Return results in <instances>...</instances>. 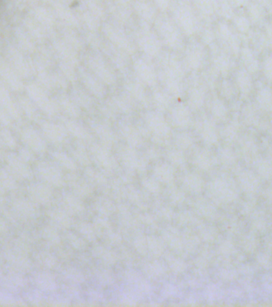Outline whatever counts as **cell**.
<instances>
[{
  "label": "cell",
  "mask_w": 272,
  "mask_h": 307,
  "mask_svg": "<svg viewBox=\"0 0 272 307\" xmlns=\"http://www.w3.org/2000/svg\"><path fill=\"white\" fill-rule=\"evenodd\" d=\"M232 81L236 87L239 99L243 103L251 101L257 88L256 77L241 67H239L233 72Z\"/></svg>",
  "instance_id": "obj_1"
},
{
  "label": "cell",
  "mask_w": 272,
  "mask_h": 307,
  "mask_svg": "<svg viewBox=\"0 0 272 307\" xmlns=\"http://www.w3.org/2000/svg\"><path fill=\"white\" fill-rule=\"evenodd\" d=\"M85 64L93 75L99 78L105 86L114 87L116 85V74L100 55H89L86 57Z\"/></svg>",
  "instance_id": "obj_2"
},
{
  "label": "cell",
  "mask_w": 272,
  "mask_h": 307,
  "mask_svg": "<svg viewBox=\"0 0 272 307\" xmlns=\"http://www.w3.org/2000/svg\"><path fill=\"white\" fill-rule=\"evenodd\" d=\"M158 36L162 42L172 50L180 49L183 44L182 31L178 29L175 24L169 20L158 22L156 25Z\"/></svg>",
  "instance_id": "obj_3"
},
{
  "label": "cell",
  "mask_w": 272,
  "mask_h": 307,
  "mask_svg": "<svg viewBox=\"0 0 272 307\" xmlns=\"http://www.w3.org/2000/svg\"><path fill=\"white\" fill-rule=\"evenodd\" d=\"M138 48L150 58H156L162 52V44L156 32L145 28L138 33Z\"/></svg>",
  "instance_id": "obj_4"
},
{
  "label": "cell",
  "mask_w": 272,
  "mask_h": 307,
  "mask_svg": "<svg viewBox=\"0 0 272 307\" xmlns=\"http://www.w3.org/2000/svg\"><path fill=\"white\" fill-rule=\"evenodd\" d=\"M104 35L109 42L118 49L122 50L127 55H134L136 53V47L129 35L121 28L106 24L104 27Z\"/></svg>",
  "instance_id": "obj_5"
},
{
  "label": "cell",
  "mask_w": 272,
  "mask_h": 307,
  "mask_svg": "<svg viewBox=\"0 0 272 307\" xmlns=\"http://www.w3.org/2000/svg\"><path fill=\"white\" fill-rule=\"evenodd\" d=\"M237 59L240 67L250 72L255 77L260 75L261 58L260 54L248 43H243Z\"/></svg>",
  "instance_id": "obj_6"
},
{
  "label": "cell",
  "mask_w": 272,
  "mask_h": 307,
  "mask_svg": "<svg viewBox=\"0 0 272 307\" xmlns=\"http://www.w3.org/2000/svg\"><path fill=\"white\" fill-rule=\"evenodd\" d=\"M234 57L225 50H216L212 58V72L220 78H229L235 71Z\"/></svg>",
  "instance_id": "obj_7"
},
{
  "label": "cell",
  "mask_w": 272,
  "mask_h": 307,
  "mask_svg": "<svg viewBox=\"0 0 272 307\" xmlns=\"http://www.w3.org/2000/svg\"><path fill=\"white\" fill-rule=\"evenodd\" d=\"M132 67L138 79L148 87L156 88L158 76L152 64L144 58H139L134 60Z\"/></svg>",
  "instance_id": "obj_8"
},
{
  "label": "cell",
  "mask_w": 272,
  "mask_h": 307,
  "mask_svg": "<svg viewBox=\"0 0 272 307\" xmlns=\"http://www.w3.org/2000/svg\"><path fill=\"white\" fill-rule=\"evenodd\" d=\"M145 124L147 128L159 138H166L170 133V128L162 112L148 111L145 114Z\"/></svg>",
  "instance_id": "obj_9"
},
{
  "label": "cell",
  "mask_w": 272,
  "mask_h": 307,
  "mask_svg": "<svg viewBox=\"0 0 272 307\" xmlns=\"http://www.w3.org/2000/svg\"><path fill=\"white\" fill-rule=\"evenodd\" d=\"M81 81L83 84L84 88L93 96L98 99H102L106 95V89L105 84L99 78L89 71L81 69L79 72Z\"/></svg>",
  "instance_id": "obj_10"
},
{
  "label": "cell",
  "mask_w": 272,
  "mask_h": 307,
  "mask_svg": "<svg viewBox=\"0 0 272 307\" xmlns=\"http://www.w3.org/2000/svg\"><path fill=\"white\" fill-rule=\"evenodd\" d=\"M253 103L262 114L272 115V87L263 84L256 88Z\"/></svg>",
  "instance_id": "obj_11"
},
{
  "label": "cell",
  "mask_w": 272,
  "mask_h": 307,
  "mask_svg": "<svg viewBox=\"0 0 272 307\" xmlns=\"http://www.w3.org/2000/svg\"><path fill=\"white\" fill-rule=\"evenodd\" d=\"M145 86V84L138 78L127 79L124 84V88L127 95L133 101L142 104L146 108L149 105V99Z\"/></svg>",
  "instance_id": "obj_12"
},
{
  "label": "cell",
  "mask_w": 272,
  "mask_h": 307,
  "mask_svg": "<svg viewBox=\"0 0 272 307\" xmlns=\"http://www.w3.org/2000/svg\"><path fill=\"white\" fill-rule=\"evenodd\" d=\"M171 122L176 128L184 129L190 125L192 122V113L189 106L179 103L170 108Z\"/></svg>",
  "instance_id": "obj_13"
},
{
  "label": "cell",
  "mask_w": 272,
  "mask_h": 307,
  "mask_svg": "<svg viewBox=\"0 0 272 307\" xmlns=\"http://www.w3.org/2000/svg\"><path fill=\"white\" fill-rule=\"evenodd\" d=\"M231 106L218 95H214L210 100L209 110L212 119L216 122H225L230 116Z\"/></svg>",
  "instance_id": "obj_14"
},
{
  "label": "cell",
  "mask_w": 272,
  "mask_h": 307,
  "mask_svg": "<svg viewBox=\"0 0 272 307\" xmlns=\"http://www.w3.org/2000/svg\"><path fill=\"white\" fill-rule=\"evenodd\" d=\"M186 64L192 71H198L203 69L206 61V52L200 45L191 46L186 53Z\"/></svg>",
  "instance_id": "obj_15"
},
{
  "label": "cell",
  "mask_w": 272,
  "mask_h": 307,
  "mask_svg": "<svg viewBox=\"0 0 272 307\" xmlns=\"http://www.w3.org/2000/svg\"><path fill=\"white\" fill-rule=\"evenodd\" d=\"M206 102V88L201 84H194L189 91L188 106L191 110L198 111L201 110Z\"/></svg>",
  "instance_id": "obj_16"
},
{
  "label": "cell",
  "mask_w": 272,
  "mask_h": 307,
  "mask_svg": "<svg viewBox=\"0 0 272 307\" xmlns=\"http://www.w3.org/2000/svg\"><path fill=\"white\" fill-rule=\"evenodd\" d=\"M133 100L129 95H114L109 98L107 102L108 105L110 106L116 113H122V114H131L133 111L134 105Z\"/></svg>",
  "instance_id": "obj_17"
},
{
  "label": "cell",
  "mask_w": 272,
  "mask_h": 307,
  "mask_svg": "<svg viewBox=\"0 0 272 307\" xmlns=\"http://www.w3.org/2000/svg\"><path fill=\"white\" fill-rule=\"evenodd\" d=\"M232 19V27L240 38H249L253 32V26L248 17L245 15H235Z\"/></svg>",
  "instance_id": "obj_18"
},
{
  "label": "cell",
  "mask_w": 272,
  "mask_h": 307,
  "mask_svg": "<svg viewBox=\"0 0 272 307\" xmlns=\"http://www.w3.org/2000/svg\"><path fill=\"white\" fill-rule=\"evenodd\" d=\"M152 102L159 112H165L170 109L172 104V96L166 90L155 88L152 91Z\"/></svg>",
  "instance_id": "obj_19"
},
{
  "label": "cell",
  "mask_w": 272,
  "mask_h": 307,
  "mask_svg": "<svg viewBox=\"0 0 272 307\" xmlns=\"http://www.w3.org/2000/svg\"><path fill=\"white\" fill-rule=\"evenodd\" d=\"M218 95L229 104H233L239 99L234 83L229 78H221L218 84Z\"/></svg>",
  "instance_id": "obj_20"
},
{
  "label": "cell",
  "mask_w": 272,
  "mask_h": 307,
  "mask_svg": "<svg viewBox=\"0 0 272 307\" xmlns=\"http://www.w3.org/2000/svg\"><path fill=\"white\" fill-rule=\"evenodd\" d=\"M105 52L110 59L112 65L115 66L117 69L119 70L121 72H126L127 69V63H126V58L125 55H127L126 53L122 51V50L118 49L115 46H107L105 49Z\"/></svg>",
  "instance_id": "obj_21"
},
{
  "label": "cell",
  "mask_w": 272,
  "mask_h": 307,
  "mask_svg": "<svg viewBox=\"0 0 272 307\" xmlns=\"http://www.w3.org/2000/svg\"><path fill=\"white\" fill-rule=\"evenodd\" d=\"M178 24L180 27V29L183 31L185 35L187 36H192L196 32V23H195L194 17L188 10L182 9L178 12L177 16Z\"/></svg>",
  "instance_id": "obj_22"
},
{
  "label": "cell",
  "mask_w": 272,
  "mask_h": 307,
  "mask_svg": "<svg viewBox=\"0 0 272 307\" xmlns=\"http://www.w3.org/2000/svg\"><path fill=\"white\" fill-rule=\"evenodd\" d=\"M56 49L63 59V63L74 66L76 68L79 64L78 53L76 50L65 42H58L56 44Z\"/></svg>",
  "instance_id": "obj_23"
},
{
  "label": "cell",
  "mask_w": 272,
  "mask_h": 307,
  "mask_svg": "<svg viewBox=\"0 0 272 307\" xmlns=\"http://www.w3.org/2000/svg\"><path fill=\"white\" fill-rule=\"evenodd\" d=\"M86 90L75 88L72 91V100L79 108L84 110H90L94 106V100Z\"/></svg>",
  "instance_id": "obj_24"
},
{
  "label": "cell",
  "mask_w": 272,
  "mask_h": 307,
  "mask_svg": "<svg viewBox=\"0 0 272 307\" xmlns=\"http://www.w3.org/2000/svg\"><path fill=\"white\" fill-rule=\"evenodd\" d=\"M247 15L253 27H259L264 24L265 13L263 6L258 3L247 4Z\"/></svg>",
  "instance_id": "obj_25"
},
{
  "label": "cell",
  "mask_w": 272,
  "mask_h": 307,
  "mask_svg": "<svg viewBox=\"0 0 272 307\" xmlns=\"http://www.w3.org/2000/svg\"><path fill=\"white\" fill-rule=\"evenodd\" d=\"M200 128H201L200 129H201L202 138L206 144H214L217 142V131L214 122L212 120L205 118L202 121Z\"/></svg>",
  "instance_id": "obj_26"
},
{
  "label": "cell",
  "mask_w": 272,
  "mask_h": 307,
  "mask_svg": "<svg viewBox=\"0 0 272 307\" xmlns=\"http://www.w3.org/2000/svg\"><path fill=\"white\" fill-rule=\"evenodd\" d=\"M260 75L265 84L272 87V52H267L262 57Z\"/></svg>",
  "instance_id": "obj_27"
},
{
  "label": "cell",
  "mask_w": 272,
  "mask_h": 307,
  "mask_svg": "<svg viewBox=\"0 0 272 307\" xmlns=\"http://www.w3.org/2000/svg\"><path fill=\"white\" fill-rule=\"evenodd\" d=\"M121 131H122L124 138L127 141L129 145L137 147L142 142L140 134L138 133V130L133 126L130 125V124H123L121 127Z\"/></svg>",
  "instance_id": "obj_28"
},
{
  "label": "cell",
  "mask_w": 272,
  "mask_h": 307,
  "mask_svg": "<svg viewBox=\"0 0 272 307\" xmlns=\"http://www.w3.org/2000/svg\"><path fill=\"white\" fill-rule=\"evenodd\" d=\"M93 128L97 135L102 140L104 145H112L115 142V135L105 124H96Z\"/></svg>",
  "instance_id": "obj_29"
},
{
  "label": "cell",
  "mask_w": 272,
  "mask_h": 307,
  "mask_svg": "<svg viewBox=\"0 0 272 307\" xmlns=\"http://www.w3.org/2000/svg\"><path fill=\"white\" fill-rule=\"evenodd\" d=\"M91 151H92L93 155L95 157V158L103 165L110 166L115 162V159L105 147L94 145L91 148Z\"/></svg>",
  "instance_id": "obj_30"
},
{
  "label": "cell",
  "mask_w": 272,
  "mask_h": 307,
  "mask_svg": "<svg viewBox=\"0 0 272 307\" xmlns=\"http://www.w3.org/2000/svg\"><path fill=\"white\" fill-rule=\"evenodd\" d=\"M60 104L62 109L65 111V113H67L70 116L75 118L80 117V108L72 99L63 97L61 98Z\"/></svg>",
  "instance_id": "obj_31"
},
{
  "label": "cell",
  "mask_w": 272,
  "mask_h": 307,
  "mask_svg": "<svg viewBox=\"0 0 272 307\" xmlns=\"http://www.w3.org/2000/svg\"><path fill=\"white\" fill-rule=\"evenodd\" d=\"M67 128L73 135L81 139H88L90 137L88 131L83 126L75 121H69L67 122Z\"/></svg>",
  "instance_id": "obj_32"
},
{
  "label": "cell",
  "mask_w": 272,
  "mask_h": 307,
  "mask_svg": "<svg viewBox=\"0 0 272 307\" xmlns=\"http://www.w3.org/2000/svg\"><path fill=\"white\" fill-rule=\"evenodd\" d=\"M65 40H66L65 43L69 44L71 47H72L77 51H79L83 49V42L75 33H67V35L65 36Z\"/></svg>",
  "instance_id": "obj_33"
},
{
  "label": "cell",
  "mask_w": 272,
  "mask_h": 307,
  "mask_svg": "<svg viewBox=\"0 0 272 307\" xmlns=\"http://www.w3.org/2000/svg\"><path fill=\"white\" fill-rule=\"evenodd\" d=\"M239 128H240V121L238 119L232 120V121H231L230 124L225 128V135L229 139H234L237 136Z\"/></svg>",
  "instance_id": "obj_34"
},
{
  "label": "cell",
  "mask_w": 272,
  "mask_h": 307,
  "mask_svg": "<svg viewBox=\"0 0 272 307\" xmlns=\"http://www.w3.org/2000/svg\"><path fill=\"white\" fill-rule=\"evenodd\" d=\"M61 70L63 73L64 76L65 78H67L70 82L75 83L77 81V73L75 71V67L70 65V64H61Z\"/></svg>",
  "instance_id": "obj_35"
},
{
  "label": "cell",
  "mask_w": 272,
  "mask_h": 307,
  "mask_svg": "<svg viewBox=\"0 0 272 307\" xmlns=\"http://www.w3.org/2000/svg\"><path fill=\"white\" fill-rule=\"evenodd\" d=\"M220 9H221L222 14L224 18L232 19L235 15L232 3L229 2V0H221Z\"/></svg>",
  "instance_id": "obj_36"
},
{
  "label": "cell",
  "mask_w": 272,
  "mask_h": 307,
  "mask_svg": "<svg viewBox=\"0 0 272 307\" xmlns=\"http://www.w3.org/2000/svg\"><path fill=\"white\" fill-rule=\"evenodd\" d=\"M192 138L189 134H180L176 138V144L179 148L182 149H187L192 145Z\"/></svg>",
  "instance_id": "obj_37"
},
{
  "label": "cell",
  "mask_w": 272,
  "mask_h": 307,
  "mask_svg": "<svg viewBox=\"0 0 272 307\" xmlns=\"http://www.w3.org/2000/svg\"><path fill=\"white\" fill-rule=\"evenodd\" d=\"M86 41L91 48L94 49H98L102 46V41H101L100 38L97 35L96 32H91V31L88 32L86 34Z\"/></svg>",
  "instance_id": "obj_38"
},
{
  "label": "cell",
  "mask_w": 272,
  "mask_h": 307,
  "mask_svg": "<svg viewBox=\"0 0 272 307\" xmlns=\"http://www.w3.org/2000/svg\"><path fill=\"white\" fill-rule=\"evenodd\" d=\"M216 39V32L211 29H206L202 34V41L205 45H215V41Z\"/></svg>",
  "instance_id": "obj_39"
},
{
  "label": "cell",
  "mask_w": 272,
  "mask_h": 307,
  "mask_svg": "<svg viewBox=\"0 0 272 307\" xmlns=\"http://www.w3.org/2000/svg\"><path fill=\"white\" fill-rule=\"evenodd\" d=\"M85 20V26L87 27L88 30L91 32H96L99 28V22L95 17L90 16V15H86L84 18Z\"/></svg>",
  "instance_id": "obj_40"
},
{
  "label": "cell",
  "mask_w": 272,
  "mask_h": 307,
  "mask_svg": "<svg viewBox=\"0 0 272 307\" xmlns=\"http://www.w3.org/2000/svg\"><path fill=\"white\" fill-rule=\"evenodd\" d=\"M138 11H139V14L142 15V18H145V20H151L153 18V12L147 5L142 4L139 6Z\"/></svg>",
  "instance_id": "obj_41"
},
{
  "label": "cell",
  "mask_w": 272,
  "mask_h": 307,
  "mask_svg": "<svg viewBox=\"0 0 272 307\" xmlns=\"http://www.w3.org/2000/svg\"><path fill=\"white\" fill-rule=\"evenodd\" d=\"M169 157L172 162H176V163L182 162L184 160L183 155L180 151H173V152L169 153Z\"/></svg>",
  "instance_id": "obj_42"
},
{
  "label": "cell",
  "mask_w": 272,
  "mask_h": 307,
  "mask_svg": "<svg viewBox=\"0 0 272 307\" xmlns=\"http://www.w3.org/2000/svg\"><path fill=\"white\" fill-rule=\"evenodd\" d=\"M231 3L236 8H243L247 5V0H231Z\"/></svg>",
  "instance_id": "obj_43"
},
{
  "label": "cell",
  "mask_w": 272,
  "mask_h": 307,
  "mask_svg": "<svg viewBox=\"0 0 272 307\" xmlns=\"http://www.w3.org/2000/svg\"><path fill=\"white\" fill-rule=\"evenodd\" d=\"M256 3L263 6V8H266V7H268L270 1L269 0H256Z\"/></svg>",
  "instance_id": "obj_44"
}]
</instances>
